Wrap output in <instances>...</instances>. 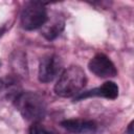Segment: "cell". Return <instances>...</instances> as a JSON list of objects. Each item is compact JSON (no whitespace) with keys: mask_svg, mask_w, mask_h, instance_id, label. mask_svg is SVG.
Returning <instances> with one entry per match:
<instances>
[{"mask_svg":"<svg viewBox=\"0 0 134 134\" xmlns=\"http://www.w3.org/2000/svg\"><path fill=\"white\" fill-rule=\"evenodd\" d=\"M86 83L87 77L84 70L77 65H71L61 73L54 85V92L61 97L76 96Z\"/></svg>","mask_w":134,"mask_h":134,"instance_id":"cell-1","label":"cell"},{"mask_svg":"<svg viewBox=\"0 0 134 134\" xmlns=\"http://www.w3.org/2000/svg\"><path fill=\"white\" fill-rule=\"evenodd\" d=\"M15 106L24 119L31 122H39L46 113V105L44 99L31 91L19 93L15 98Z\"/></svg>","mask_w":134,"mask_h":134,"instance_id":"cell-2","label":"cell"},{"mask_svg":"<svg viewBox=\"0 0 134 134\" xmlns=\"http://www.w3.org/2000/svg\"><path fill=\"white\" fill-rule=\"evenodd\" d=\"M48 20L45 4L40 1L27 2L20 16L21 25L26 30H34L42 27Z\"/></svg>","mask_w":134,"mask_h":134,"instance_id":"cell-3","label":"cell"},{"mask_svg":"<svg viewBox=\"0 0 134 134\" xmlns=\"http://www.w3.org/2000/svg\"><path fill=\"white\" fill-rule=\"evenodd\" d=\"M63 69L62 59L54 53L44 55L39 65V81L42 83L52 82Z\"/></svg>","mask_w":134,"mask_h":134,"instance_id":"cell-4","label":"cell"},{"mask_svg":"<svg viewBox=\"0 0 134 134\" xmlns=\"http://www.w3.org/2000/svg\"><path fill=\"white\" fill-rule=\"evenodd\" d=\"M88 68L93 74L98 77H112L117 73L113 62L104 53L95 54L89 61Z\"/></svg>","mask_w":134,"mask_h":134,"instance_id":"cell-5","label":"cell"},{"mask_svg":"<svg viewBox=\"0 0 134 134\" xmlns=\"http://www.w3.org/2000/svg\"><path fill=\"white\" fill-rule=\"evenodd\" d=\"M105 97L108 99H115L118 96V86L114 83V82H106L104 83L100 87L85 91V92H81L80 94H77L76 96H74L75 100H80L83 98H87V97Z\"/></svg>","mask_w":134,"mask_h":134,"instance_id":"cell-6","label":"cell"},{"mask_svg":"<svg viewBox=\"0 0 134 134\" xmlns=\"http://www.w3.org/2000/svg\"><path fill=\"white\" fill-rule=\"evenodd\" d=\"M61 126L67 131L75 134H93L97 129L95 121L81 118L65 119L61 122Z\"/></svg>","mask_w":134,"mask_h":134,"instance_id":"cell-7","label":"cell"},{"mask_svg":"<svg viewBox=\"0 0 134 134\" xmlns=\"http://www.w3.org/2000/svg\"><path fill=\"white\" fill-rule=\"evenodd\" d=\"M64 25H65L64 20L57 17L53 21L49 22L47 25H43L44 27L42 29V35L47 40H53L62 32V30L64 29Z\"/></svg>","mask_w":134,"mask_h":134,"instance_id":"cell-8","label":"cell"},{"mask_svg":"<svg viewBox=\"0 0 134 134\" xmlns=\"http://www.w3.org/2000/svg\"><path fill=\"white\" fill-rule=\"evenodd\" d=\"M29 134H54V133L48 130L47 128H45L43 125L39 122H35L29 128Z\"/></svg>","mask_w":134,"mask_h":134,"instance_id":"cell-9","label":"cell"},{"mask_svg":"<svg viewBox=\"0 0 134 134\" xmlns=\"http://www.w3.org/2000/svg\"><path fill=\"white\" fill-rule=\"evenodd\" d=\"M133 125V122H130V125H129V127H128V132H129V134H133V131H132V126Z\"/></svg>","mask_w":134,"mask_h":134,"instance_id":"cell-10","label":"cell"},{"mask_svg":"<svg viewBox=\"0 0 134 134\" xmlns=\"http://www.w3.org/2000/svg\"><path fill=\"white\" fill-rule=\"evenodd\" d=\"M0 65H1V63H0Z\"/></svg>","mask_w":134,"mask_h":134,"instance_id":"cell-11","label":"cell"}]
</instances>
